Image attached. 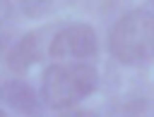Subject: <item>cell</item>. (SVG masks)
Segmentation results:
<instances>
[{
  "instance_id": "52a82bcc",
  "label": "cell",
  "mask_w": 154,
  "mask_h": 117,
  "mask_svg": "<svg viewBox=\"0 0 154 117\" xmlns=\"http://www.w3.org/2000/svg\"><path fill=\"white\" fill-rule=\"evenodd\" d=\"M10 17V0H0V21Z\"/></svg>"
},
{
  "instance_id": "6da1fadb",
  "label": "cell",
  "mask_w": 154,
  "mask_h": 117,
  "mask_svg": "<svg viewBox=\"0 0 154 117\" xmlns=\"http://www.w3.org/2000/svg\"><path fill=\"white\" fill-rule=\"evenodd\" d=\"M96 69L91 64L72 62V64H53L43 74L41 96L48 107L65 110L77 105L82 98H87L96 88Z\"/></svg>"
},
{
  "instance_id": "ba28073f",
  "label": "cell",
  "mask_w": 154,
  "mask_h": 117,
  "mask_svg": "<svg viewBox=\"0 0 154 117\" xmlns=\"http://www.w3.org/2000/svg\"><path fill=\"white\" fill-rule=\"evenodd\" d=\"M2 45H5V38H0V53H2Z\"/></svg>"
},
{
  "instance_id": "277c9868",
  "label": "cell",
  "mask_w": 154,
  "mask_h": 117,
  "mask_svg": "<svg viewBox=\"0 0 154 117\" xmlns=\"http://www.w3.org/2000/svg\"><path fill=\"white\" fill-rule=\"evenodd\" d=\"M0 100L7 103L12 110L26 112V115H34V112L38 110V105H41L38 93H36L29 84L17 81V79H14V81H5V84L0 86Z\"/></svg>"
},
{
  "instance_id": "3957f363",
  "label": "cell",
  "mask_w": 154,
  "mask_h": 117,
  "mask_svg": "<svg viewBox=\"0 0 154 117\" xmlns=\"http://www.w3.org/2000/svg\"><path fill=\"white\" fill-rule=\"evenodd\" d=\"M96 48H99L96 33L87 24H70V26L60 29L48 45L53 57H72V60L91 57V55H96Z\"/></svg>"
},
{
  "instance_id": "9c48e42d",
  "label": "cell",
  "mask_w": 154,
  "mask_h": 117,
  "mask_svg": "<svg viewBox=\"0 0 154 117\" xmlns=\"http://www.w3.org/2000/svg\"><path fill=\"white\" fill-rule=\"evenodd\" d=\"M0 115H2V110H0Z\"/></svg>"
},
{
  "instance_id": "7a4b0ae2",
  "label": "cell",
  "mask_w": 154,
  "mask_h": 117,
  "mask_svg": "<svg viewBox=\"0 0 154 117\" xmlns=\"http://www.w3.org/2000/svg\"><path fill=\"white\" fill-rule=\"evenodd\" d=\"M108 48L123 64H140L154 57V14L144 10L128 12L111 29Z\"/></svg>"
},
{
  "instance_id": "8992f818",
  "label": "cell",
  "mask_w": 154,
  "mask_h": 117,
  "mask_svg": "<svg viewBox=\"0 0 154 117\" xmlns=\"http://www.w3.org/2000/svg\"><path fill=\"white\" fill-rule=\"evenodd\" d=\"M51 2H53V0H19L22 10H24L29 17H36V14L46 12V10L51 7Z\"/></svg>"
},
{
  "instance_id": "5b68a950",
  "label": "cell",
  "mask_w": 154,
  "mask_h": 117,
  "mask_svg": "<svg viewBox=\"0 0 154 117\" xmlns=\"http://www.w3.org/2000/svg\"><path fill=\"white\" fill-rule=\"evenodd\" d=\"M41 57V41L38 33H26L7 55V67L12 72H26Z\"/></svg>"
}]
</instances>
